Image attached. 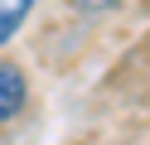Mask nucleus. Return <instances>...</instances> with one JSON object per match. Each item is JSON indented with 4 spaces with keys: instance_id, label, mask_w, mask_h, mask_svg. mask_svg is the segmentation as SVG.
I'll return each instance as SVG.
<instances>
[{
    "instance_id": "obj_1",
    "label": "nucleus",
    "mask_w": 150,
    "mask_h": 145,
    "mask_svg": "<svg viewBox=\"0 0 150 145\" xmlns=\"http://www.w3.org/2000/svg\"><path fill=\"white\" fill-rule=\"evenodd\" d=\"M24 106H29V73L15 58H0V126H10Z\"/></svg>"
},
{
    "instance_id": "obj_2",
    "label": "nucleus",
    "mask_w": 150,
    "mask_h": 145,
    "mask_svg": "<svg viewBox=\"0 0 150 145\" xmlns=\"http://www.w3.org/2000/svg\"><path fill=\"white\" fill-rule=\"evenodd\" d=\"M34 5H39V0H0V48H5V44H15V34L29 24Z\"/></svg>"
},
{
    "instance_id": "obj_3",
    "label": "nucleus",
    "mask_w": 150,
    "mask_h": 145,
    "mask_svg": "<svg viewBox=\"0 0 150 145\" xmlns=\"http://www.w3.org/2000/svg\"><path fill=\"white\" fill-rule=\"evenodd\" d=\"M121 5H126V0H68L73 15H116Z\"/></svg>"
}]
</instances>
